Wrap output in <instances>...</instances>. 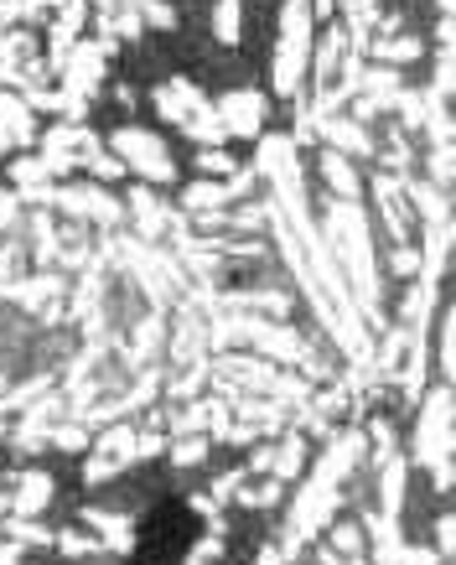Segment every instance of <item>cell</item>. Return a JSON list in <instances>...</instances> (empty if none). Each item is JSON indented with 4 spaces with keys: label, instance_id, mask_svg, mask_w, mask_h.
<instances>
[{
    "label": "cell",
    "instance_id": "4",
    "mask_svg": "<svg viewBox=\"0 0 456 565\" xmlns=\"http://www.w3.org/2000/svg\"><path fill=\"white\" fill-rule=\"evenodd\" d=\"M198 167H203V172H213V177H229V172H234V161H229L223 151H203V156H198Z\"/></svg>",
    "mask_w": 456,
    "mask_h": 565
},
{
    "label": "cell",
    "instance_id": "3",
    "mask_svg": "<svg viewBox=\"0 0 456 565\" xmlns=\"http://www.w3.org/2000/svg\"><path fill=\"white\" fill-rule=\"evenodd\" d=\"M213 42L219 47H238L244 42V0H219V11H213Z\"/></svg>",
    "mask_w": 456,
    "mask_h": 565
},
{
    "label": "cell",
    "instance_id": "2",
    "mask_svg": "<svg viewBox=\"0 0 456 565\" xmlns=\"http://www.w3.org/2000/svg\"><path fill=\"white\" fill-rule=\"evenodd\" d=\"M265 94H254V88H234L229 99H223V136H259L265 130Z\"/></svg>",
    "mask_w": 456,
    "mask_h": 565
},
{
    "label": "cell",
    "instance_id": "1",
    "mask_svg": "<svg viewBox=\"0 0 456 565\" xmlns=\"http://www.w3.org/2000/svg\"><path fill=\"white\" fill-rule=\"evenodd\" d=\"M109 140H115V151L125 156L136 172L151 177V182H171V177H177V161H171L167 146H161L151 130H115Z\"/></svg>",
    "mask_w": 456,
    "mask_h": 565
}]
</instances>
